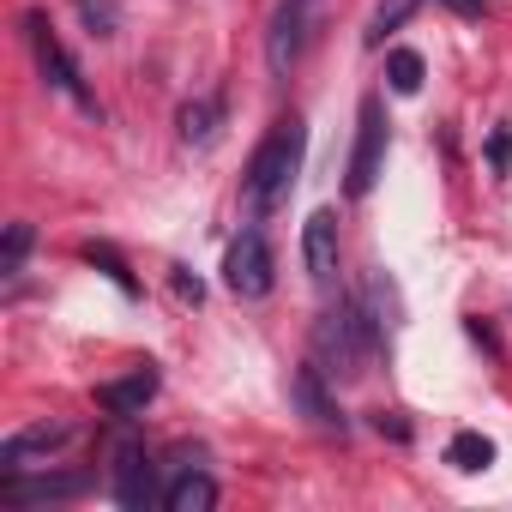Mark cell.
<instances>
[{
    "mask_svg": "<svg viewBox=\"0 0 512 512\" xmlns=\"http://www.w3.org/2000/svg\"><path fill=\"white\" fill-rule=\"evenodd\" d=\"M374 344H380V326L368 320V308L350 302V296H338V302L314 320V356H308V362H314L332 386H356V380L368 374Z\"/></svg>",
    "mask_w": 512,
    "mask_h": 512,
    "instance_id": "6da1fadb",
    "label": "cell"
},
{
    "mask_svg": "<svg viewBox=\"0 0 512 512\" xmlns=\"http://www.w3.org/2000/svg\"><path fill=\"white\" fill-rule=\"evenodd\" d=\"M302 151H308V127H302L296 115L278 121V127L260 139V151L247 157V175H241V193H247V211H253V217H266V211L284 205V193H290L296 175H302Z\"/></svg>",
    "mask_w": 512,
    "mask_h": 512,
    "instance_id": "7a4b0ae2",
    "label": "cell"
},
{
    "mask_svg": "<svg viewBox=\"0 0 512 512\" xmlns=\"http://www.w3.org/2000/svg\"><path fill=\"white\" fill-rule=\"evenodd\" d=\"M223 284H229L241 302L272 296V284H278V260H272V241H266L260 229H241V235L229 241V253H223Z\"/></svg>",
    "mask_w": 512,
    "mask_h": 512,
    "instance_id": "3957f363",
    "label": "cell"
},
{
    "mask_svg": "<svg viewBox=\"0 0 512 512\" xmlns=\"http://www.w3.org/2000/svg\"><path fill=\"white\" fill-rule=\"evenodd\" d=\"M25 37H31V49H37V67H43V79H49L61 97H73L85 115H103V103L85 91V73L73 67V55H67V49L49 37V19H43V13H25Z\"/></svg>",
    "mask_w": 512,
    "mask_h": 512,
    "instance_id": "277c9868",
    "label": "cell"
},
{
    "mask_svg": "<svg viewBox=\"0 0 512 512\" xmlns=\"http://www.w3.org/2000/svg\"><path fill=\"white\" fill-rule=\"evenodd\" d=\"M380 163H386V109H380V97H362L356 151H350V199H368V193H374Z\"/></svg>",
    "mask_w": 512,
    "mask_h": 512,
    "instance_id": "5b68a950",
    "label": "cell"
},
{
    "mask_svg": "<svg viewBox=\"0 0 512 512\" xmlns=\"http://www.w3.org/2000/svg\"><path fill=\"white\" fill-rule=\"evenodd\" d=\"M109 494H115V506H127V512H145L151 500H163V494H157L151 452H145L139 440H121V446H115V464H109Z\"/></svg>",
    "mask_w": 512,
    "mask_h": 512,
    "instance_id": "8992f818",
    "label": "cell"
},
{
    "mask_svg": "<svg viewBox=\"0 0 512 512\" xmlns=\"http://www.w3.org/2000/svg\"><path fill=\"white\" fill-rule=\"evenodd\" d=\"M308 25H314V0H284V7L272 13V31H266V67L284 79L302 49H308Z\"/></svg>",
    "mask_w": 512,
    "mask_h": 512,
    "instance_id": "52a82bcc",
    "label": "cell"
},
{
    "mask_svg": "<svg viewBox=\"0 0 512 512\" xmlns=\"http://www.w3.org/2000/svg\"><path fill=\"white\" fill-rule=\"evenodd\" d=\"M85 488H91L85 470H55V476L7 470V482H0V500H7V506H43V500H73V494H85Z\"/></svg>",
    "mask_w": 512,
    "mask_h": 512,
    "instance_id": "ba28073f",
    "label": "cell"
},
{
    "mask_svg": "<svg viewBox=\"0 0 512 512\" xmlns=\"http://www.w3.org/2000/svg\"><path fill=\"white\" fill-rule=\"evenodd\" d=\"M151 398H157V368H151V362H139L133 374L97 386V410H103V416H121V422H127V416H145Z\"/></svg>",
    "mask_w": 512,
    "mask_h": 512,
    "instance_id": "9c48e42d",
    "label": "cell"
},
{
    "mask_svg": "<svg viewBox=\"0 0 512 512\" xmlns=\"http://www.w3.org/2000/svg\"><path fill=\"white\" fill-rule=\"evenodd\" d=\"M302 260H308V278L314 284H332L338 278V217L332 211H314L302 223Z\"/></svg>",
    "mask_w": 512,
    "mask_h": 512,
    "instance_id": "30bf717a",
    "label": "cell"
},
{
    "mask_svg": "<svg viewBox=\"0 0 512 512\" xmlns=\"http://www.w3.org/2000/svg\"><path fill=\"white\" fill-rule=\"evenodd\" d=\"M67 440H73L67 422H37V428H25V434H13L7 446H0V470H31V458H49Z\"/></svg>",
    "mask_w": 512,
    "mask_h": 512,
    "instance_id": "8fae6325",
    "label": "cell"
},
{
    "mask_svg": "<svg viewBox=\"0 0 512 512\" xmlns=\"http://www.w3.org/2000/svg\"><path fill=\"white\" fill-rule=\"evenodd\" d=\"M290 398H296V410L314 422V428H344V416H338V398L326 392V374L308 362V368H296V380H290Z\"/></svg>",
    "mask_w": 512,
    "mask_h": 512,
    "instance_id": "7c38bea8",
    "label": "cell"
},
{
    "mask_svg": "<svg viewBox=\"0 0 512 512\" xmlns=\"http://www.w3.org/2000/svg\"><path fill=\"white\" fill-rule=\"evenodd\" d=\"M163 506H169V512H211V506H217V482L187 464V470L163 488Z\"/></svg>",
    "mask_w": 512,
    "mask_h": 512,
    "instance_id": "4fadbf2b",
    "label": "cell"
},
{
    "mask_svg": "<svg viewBox=\"0 0 512 512\" xmlns=\"http://www.w3.org/2000/svg\"><path fill=\"white\" fill-rule=\"evenodd\" d=\"M175 127H181L187 145H211V139L223 133V97H193V103H181Z\"/></svg>",
    "mask_w": 512,
    "mask_h": 512,
    "instance_id": "5bb4252c",
    "label": "cell"
},
{
    "mask_svg": "<svg viewBox=\"0 0 512 512\" xmlns=\"http://www.w3.org/2000/svg\"><path fill=\"white\" fill-rule=\"evenodd\" d=\"M446 464H452V470H464V476H476V470H488V464H494V440H488V434H476V428H458V434L446 440Z\"/></svg>",
    "mask_w": 512,
    "mask_h": 512,
    "instance_id": "9a60e30c",
    "label": "cell"
},
{
    "mask_svg": "<svg viewBox=\"0 0 512 512\" xmlns=\"http://www.w3.org/2000/svg\"><path fill=\"white\" fill-rule=\"evenodd\" d=\"M416 7H422V0H380L374 19H368V31H362V37H368V49H380L392 31H404V25L416 19Z\"/></svg>",
    "mask_w": 512,
    "mask_h": 512,
    "instance_id": "2e32d148",
    "label": "cell"
},
{
    "mask_svg": "<svg viewBox=\"0 0 512 512\" xmlns=\"http://www.w3.org/2000/svg\"><path fill=\"white\" fill-rule=\"evenodd\" d=\"M422 79H428V67H422L416 49H392V55H386V85H392L398 97H416Z\"/></svg>",
    "mask_w": 512,
    "mask_h": 512,
    "instance_id": "e0dca14e",
    "label": "cell"
},
{
    "mask_svg": "<svg viewBox=\"0 0 512 512\" xmlns=\"http://www.w3.org/2000/svg\"><path fill=\"white\" fill-rule=\"evenodd\" d=\"M85 260H91V266H97V272L121 290V296H139V278L127 272V260H121V253H115L109 241H91V247H85Z\"/></svg>",
    "mask_w": 512,
    "mask_h": 512,
    "instance_id": "ac0fdd59",
    "label": "cell"
},
{
    "mask_svg": "<svg viewBox=\"0 0 512 512\" xmlns=\"http://www.w3.org/2000/svg\"><path fill=\"white\" fill-rule=\"evenodd\" d=\"M31 241H37V229H31V223H7V247H0V272H7V278H19Z\"/></svg>",
    "mask_w": 512,
    "mask_h": 512,
    "instance_id": "d6986e66",
    "label": "cell"
},
{
    "mask_svg": "<svg viewBox=\"0 0 512 512\" xmlns=\"http://www.w3.org/2000/svg\"><path fill=\"white\" fill-rule=\"evenodd\" d=\"M79 19H85L91 37H115L121 31V7H115V0H79Z\"/></svg>",
    "mask_w": 512,
    "mask_h": 512,
    "instance_id": "ffe728a7",
    "label": "cell"
},
{
    "mask_svg": "<svg viewBox=\"0 0 512 512\" xmlns=\"http://www.w3.org/2000/svg\"><path fill=\"white\" fill-rule=\"evenodd\" d=\"M488 169H494V175L512 169V127H494V133H488Z\"/></svg>",
    "mask_w": 512,
    "mask_h": 512,
    "instance_id": "44dd1931",
    "label": "cell"
},
{
    "mask_svg": "<svg viewBox=\"0 0 512 512\" xmlns=\"http://www.w3.org/2000/svg\"><path fill=\"white\" fill-rule=\"evenodd\" d=\"M175 296H181V302H193V308H199V296H205V290H199V278H187V272H175Z\"/></svg>",
    "mask_w": 512,
    "mask_h": 512,
    "instance_id": "7402d4cb",
    "label": "cell"
},
{
    "mask_svg": "<svg viewBox=\"0 0 512 512\" xmlns=\"http://www.w3.org/2000/svg\"><path fill=\"white\" fill-rule=\"evenodd\" d=\"M374 428H380V434H392V440H410V428H404L398 416H374Z\"/></svg>",
    "mask_w": 512,
    "mask_h": 512,
    "instance_id": "603a6c76",
    "label": "cell"
},
{
    "mask_svg": "<svg viewBox=\"0 0 512 512\" xmlns=\"http://www.w3.org/2000/svg\"><path fill=\"white\" fill-rule=\"evenodd\" d=\"M446 7H452L458 19H482V0H446Z\"/></svg>",
    "mask_w": 512,
    "mask_h": 512,
    "instance_id": "cb8c5ba5",
    "label": "cell"
}]
</instances>
